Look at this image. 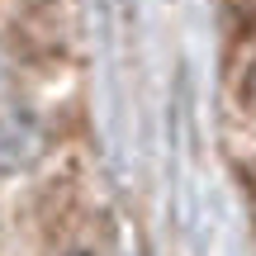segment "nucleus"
I'll return each mask as SVG.
<instances>
[{
	"label": "nucleus",
	"mask_w": 256,
	"mask_h": 256,
	"mask_svg": "<svg viewBox=\"0 0 256 256\" xmlns=\"http://www.w3.org/2000/svg\"><path fill=\"white\" fill-rule=\"evenodd\" d=\"M238 100H242V110H247V114H256V62H247V72H242Z\"/></svg>",
	"instance_id": "nucleus-1"
}]
</instances>
